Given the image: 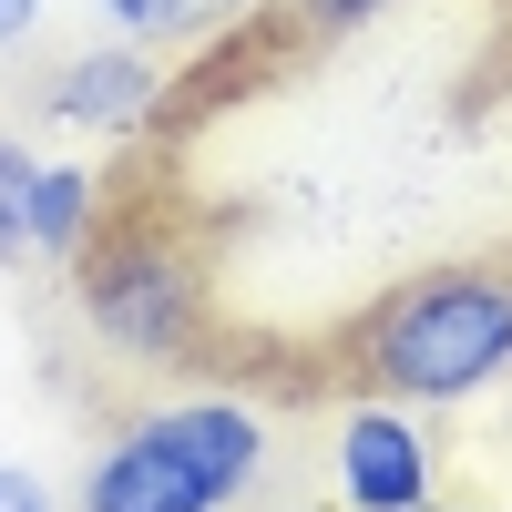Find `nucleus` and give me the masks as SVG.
<instances>
[{"mask_svg": "<svg viewBox=\"0 0 512 512\" xmlns=\"http://www.w3.org/2000/svg\"><path fill=\"white\" fill-rule=\"evenodd\" d=\"M349 369L369 400L451 410L512 379V267H431L390 287L349 338Z\"/></svg>", "mask_w": 512, "mask_h": 512, "instance_id": "obj_1", "label": "nucleus"}, {"mask_svg": "<svg viewBox=\"0 0 512 512\" xmlns=\"http://www.w3.org/2000/svg\"><path fill=\"white\" fill-rule=\"evenodd\" d=\"M256 472H267V420L226 390H195L93 451L82 512H236Z\"/></svg>", "mask_w": 512, "mask_h": 512, "instance_id": "obj_2", "label": "nucleus"}, {"mask_svg": "<svg viewBox=\"0 0 512 512\" xmlns=\"http://www.w3.org/2000/svg\"><path fill=\"white\" fill-rule=\"evenodd\" d=\"M72 308L123 359H154V369L205 359V267L175 226H113L103 216V236L72 256Z\"/></svg>", "mask_w": 512, "mask_h": 512, "instance_id": "obj_3", "label": "nucleus"}, {"mask_svg": "<svg viewBox=\"0 0 512 512\" xmlns=\"http://www.w3.org/2000/svg\"><path fill=\"white\" fill-rule=\"evenodd\" d=\"M431 431L400 400H359L338 420V502L349 512H431Z\"/></svg>", "mask_w": 512, "mask_h": 512, "instance_id": "obj_4", "label": "nucleus"}, {"mask_svg": "<svg viewBox=\"0 0 512 512\" xmlns=\"http://www.w3.org/2000/svg\"><path fill=\"white\" fill-rule=\"evenodd\" d=\"M41 103H52L72 134H134V123L164 103V82L144 52H72L52 82H41Z\"/></svg>", "mask_w": 512, "mask_h": 512, "instance_id": "obj_5", "label": "nucleus"}, {"mask_svg": "<svg viewBox=\"0 0 512 512\" xmlns=\"http://www.w3.org/2000/svg\"><path fill=\"white\" fill-rule=\"evenodd\" d=\"M93 236H103L93 164H41V185H31V256H82Z\"/></svg>", "mask_w": 512, "mask_h": 512, "instance_id": "obj_6", "label": "nucleus"}, {"mask_svg": "<svg viewBox=\"0 0 512 512\" xmlns=\"http://www.w3.org/2000/svg\"><path fill=\"white\" fill-rule=\"evenodd\" d=\"M256 0H103V21L123 41H205V31H236Z\"/></svg>", "mask_w": 512, "mask_h": 512, "instance_id": "obj_7", "label": "nucleus"}, {"mask_svg": "<svg viewBox=\"0 0 512 512\" xmlns=\"http://www.w3.org/2000/svg\"><path fill=\"white\" fill-rule=\"evenodd\" d=\"M31 185H41V154L21 134H0V267L31 256Z\"/></svg>", "mask_w": 512, "mask_h": 512, "instance_id": "obj_8", "label": "nucleus"}, {"mask_svg": "<svg viewBox=\"0 0 512 512\" xmlns=\"http://www.w3.org/2000/svg\"><path fill=\"white\" fill-rule=\"evenodd\" d=\"M390 0H297V21L308 31H359V21H379Z\"/></svg>", "mask_w": 512, "mask_h": 512, "instance_id": "obj_9", "label": "nucleus"}, {"mask_svg": "<svg viewBox=\"0 0 512 512\" xmlns=\"http://www.w3.org/2000/svg\"><path fill=\"white\" fill-rule=\"evenodd\" d=\"M0 512H62V502H52V482H41V472L0 461Z\"/></svg>", "mask_w": 512, "mask_h": 512, "instance_id": "obj_10", "label": "nucleus"}, {"mask_svg": "<svg viewBox=\"0 0 512 512\" xmlns=\"http://www.w3.org/2000/svg\"><path fill=\"white\" fill-rule=\"evenodd\" d=\"M31 21H41V0H0V52H11V41H21Z\"/></svg>", "mask_w": 512, "mask_h": 512, "instance_id": "obj_11", "label": "nucleus"}, {"mask_svg": "<svg viewBox=\"0 0 512 512\" xmlns=\"http://www.w3.org/2000/svg\"><path fill=\"white\" fill-rule=\"evenodd\" d=\"M431 512H441V502H431Z\"/></svg>", "mask_w": 512, "mask_h": 512, "instance_id": "obj_12", "label": "nucleus"}]
</instances>
